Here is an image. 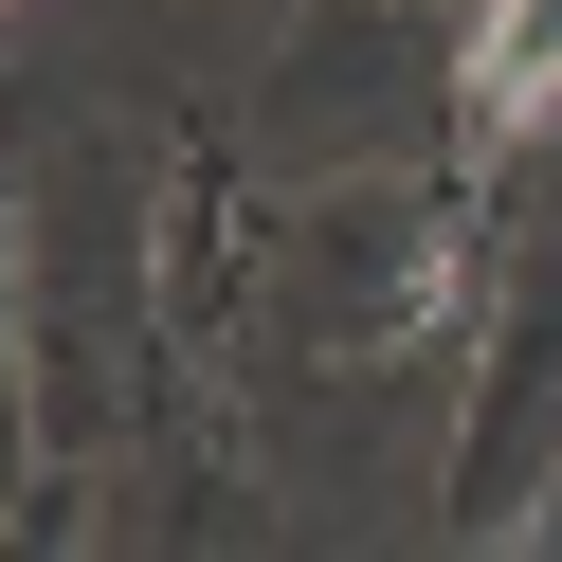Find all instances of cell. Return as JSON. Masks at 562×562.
Wrapping results in <instances>:
<instances>
[{"label":"cell","instance_id":"obj_1","mask_svg":"<svg viewBox=\"0 0 562 562\" xmlns=\"http://www.w3.org/2000/svg\"><path fill=\"white\" fill-rule=\"evenodd\" d=\"M472 91H490V110H562V0H490Z\"/></svg>","mask_w":562,"mask_h":562}]
</instances>
